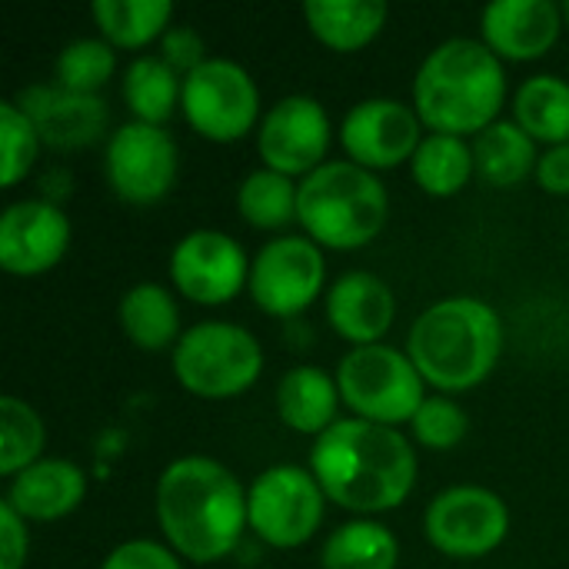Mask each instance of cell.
Wrapping results in <instances>:
<instances>
[{
    "mask_svg": "<svg viewBox=\"0 0 569 569\" xmlns=\"http://www.w3.org/2000/svg\"><path fill=\"white\" fill-rule=\"evenodd\" d=\"M180 110L193 133L213 143H237L263 120L250 70L227 57H210L183 77Z\"/></svg>",
    "mask_w": 569,
    "mask_h": 569,
    "instance_id": "9c48e42d",
    "label": "cell"
},
{
    "mask_svg": "<svg viewBox=\"0 0 569 569\" xmlns=\"http://www.w3.org/2000/svg\"><path fill=\"white\" fill-rule=\"evenodd\" d=\"M310 473L330 503L373 520L413 493L417 453L397 427L347 417L313 440Z\"/></svg>",
    "mask_w": 569,
    "mask_h": 569,
    "instance_id": "6da1fadb",
    "label": "cell"
},
{
    "mask_svg": "<svg viewBox=\"0 0 569 569\" xmlns=\"http://www.w3.org/2000/svg\"><path fill=\"white\" fill-rule=\"evenodd\" d=\"M120 330L123 337L147 350V353H160L167 347H177L180 333V307L173 300V293L163 283H133L123 297H120Z\"/></svg>",
    "mask_w": 569,
    "mask_h": 569,
    "instance_id": "603a6c76",
    "label": "cell"
},
{
    "mask_svg": "<svg viewBox=\"0 0 569 569\" xmlns=\"http://www.w3.org/2000/svg\"><path fill=\"white\" fill-rule=\"evenodd\" d=\"M473 157H477V173L490 187H500V190L520 187L530 173H537V163H540L537 140L517 120L490 123L477 137Z\"/></svg>",
    "mask_w": 569,
    "mask_h": 569,
    "instance_id": "cb8c5ba5",
    "label": "cell"
},
{
    "mask_svg": "<svg viewBox=\"0 0 569 569\" xmlns=\"http://www.w3.org/2000/svg\"><path fill=\"white\" fill-rule=\"evenodd\" d=\"M40 133L37 127L30 123V117L20 110L17 100H3L0 103V183L10 190L17 187L37 163V153H40Z\"/></svg>",
    "mask_w": 569,
    "mask_h": 569,
    "instance_id": "d6a6232c",
    "label": "cell"
},
{
    "mask_svg": "<svg viewBox=\"0 0 569 569\" xmlns=\"http://www.w3.org/2000/svg\"><path fill=\"white\" fill-rule=\"evenodd\" d=\"M327 497L317 477L293 463H277L253 477L247 490V527L273 550L310 543L323 523Z\"/></svg>",
    "mask_w": 569,
    "mask_h": 569,
    "instance_id": "ba28073f",
    "label": "cell"
},
{
    "mask_svg": "<svg viewBox=\"0 0 569 569\" xmlns=\"http://www.w3.org/2000/svg\"><path fill=\"white\" fill-rule=\"evenodd\" d=\"M337 387L353 417L380 427L410 423L427 400V383L410 353L387 343L353 347L337 363Z\"/></svg>",
    "mask_w": 569,
    "mask_h": 569,
    "instance_id": "52a82bcc",
    "label": "cell"
},
{
    "mask_svg": "<svg viewBox=\"0 0 569 569\" xmlns=\"http://www.w3.org/2000/svg\"><path fill=\"white\" fill-rule=\"evenodd\" d=\"M30 553V537H27V520L0 500V569H23Z\"/></svg>",
    "mask_w": 569,
    "mask_h": 569,
    "instance_id": "8d00e7d4",
    "label": "cell"
},
{
    "mask_svg": "<svg viewBox=\"0 0 569 569\" xmlns=\"http://www.w3.org/2000/svg\"><path fill=\"white\" fill-rule=\"evenodd\" d=\"M100 569H183L180 557L157 540H127L107 553Z\"/></svg>",
    "mask_w": 569,
    "mask_h": 569,
    "instance_id": "e575fe53",
    "label": "cell"
},
{
    "mask_svg": "<svg viewBox=\"0 0 569 569\" xmlns=\"http://www.w3.org/2000/svg\"><path fill=\"white\" fill-rule=\"evenodd\" d=\"M537 183L553 197H569V143L550 147L547 153H540Z\"/></svg>",
    "mask_w": 569,
    "mask_h": 569,
    "instance_id": "74e56055",
    "label": "cell"
},
{
    "mask_svg": "<svg viewBox=\"0 0 569 569\" xmlns=\"http://www.w3.org/2000/svg\"><path fill=\"white\" fill-rule=\"evenodd\" d=\"M323 280V247H317L307 233H283L260 247V253L250 260L247 290L263 313L297 317L310 303H317Z\"/></svg>",
    "mask_w": 569,
    "mask_h": 569,
    "instance_id": "8fae6325",
    "label": "cell"
},
{
    "mask_svg": "<svg viewBox=\"0 0 569 569\" xmlns=\"http://www.w3.org/2000/svg\"><path fill=\"white\" fill-rule=\"evenodd\" d=\"M340 143L357 167L390 170L413 160L423 143V120L417 110L393 97H370L347 110L340 123Z\"/></svg>",
    "mask_w": 569,
    "mask_h": 569,
    "instance_id": "9a60e30c",
    "label": "cell"
},
{
    "mask_svg": "<svg viewBox=\"0 0 569 569\" xmlns=\"http://www.w3.org/2000/svg\"><path fill=\"white\" fill-rule=\"evenodd\" d=\"M153 510L170 550L190 563L230 557L247 530V490L210 457L173 460L157 480Z\"/></svg>",
    "mask_w": 569,
    "mask_h": 569,
    "instance_id": "7a4b0ae2",
    "label": "cell"
},
{
    "mask_svg": "<svg viewBox=\"0 0 569 569\" xmlns=\"http://www.w3.org/2000/svg\"><path fill=\"white\" fill-rule=\"evenodd\" d=\"M387 213V187L353 160H327L300 180L297 223L317 247L360 250L380 237Z\"/></svg>",
    "mask_w": 569,
    "mask_h": 569,
    "instance_id": "5b68a950",
    "label": "cell"
},
{
    "mask_svg": "<svg viewBox=\"0 0 569 569\" xmlns=\"http://www.w3.org/2000/svg\"><path fill=\"white\" fill-rule=\"evenodd\" d=\"M563 7L553 0H493L480 17L483 43L513 63L540 60L553 50L563 30Z\"/></svg>",
    "mask_w": 569,
    "mask_h": 569,
    "instance_id": "ac0fdd59",
    "label": "cell"
},
{
    "mask_svg": "<svg viewBox=\"0 0 569 569\" xmlns=\"http://www.w3.org/2000/svg\"><path fill=\"white\" fill-rule=\"evenodd\" d=\"M507 100L503 60L473 37H453L433 47L413 77V110L433 133H483L500 120Z\"/></svg>",
    "mask_w": 569,
    "mask_h": 569,
    "instance_id": "3957f363",
    "label": "cell"
},
{
    "mask_svg": "<svg viewBox=\"0 0 569 569\" xmlns=\"http://www.w3.org/2000/svg\"><path fill=\"white\" fill-rule=\"evenodd\" d=\"M563 23H567V27H569V0H567V3H563Z\"/></svg>",
    "mask_w": 569,
    "mask_h": 569,
    "instance_id": "f35d334b",
    "label": "cell"
},
{
    "mask_svg": "<svg viewBox=\"0 0 569 569\" xmlns=\"http://www.w3.org/2000/svg\"><path fill=\"white\" fill-rule=\"evenodd\" d=\"M400 563V543L390 533V527L357 517L343 527H337L320 550L323 569H397Z\"/></svg>",
    "mask_w": 569,
    "mask_h": 569,
    "instance_id": "83f0119b",
    "label": "cell"
},
{
    "mask_svg": "<svg viewBox=\"0 0 569 569\" xmlns=\"http://www.w3.org/2000/svg\"><path fill=\"white\" fill-rule=\"evenodd\" d=\"M330 113L317 97L290 93L280 97L257 127V153L263 167L283 177H310L323 167L330 150Z\"/></svg>",
    "mask_w": 569,
    "mask_h": 569,
    "instance_id": "4fadbf2b",
    "label": "cell"
},
{
    "mask_svg": "<svg viewBox=\"0 0 569 569\" xmlns=\"http://www.w3.org/2000/svg\"><path fill=\"white\" fill-rule=\"evenodd\" d=\"M407 353L423 383L440 393H467L497 370L503 353V320L477 297L437 300L413 320Z\"/></svg>",
    "mask_w": 569,
    "mask_h": 569,
    "instance_id": "277c9868",
    "label": "cell"
},
{
    "mask_svg": "<svg viewBox=\"0 0 569 569\" xmlns=\"http://www.w3.org/2000/svg\"><path fill=\"white\" fill-rule=\"evenodd\" d=\"M87 497V473L60 457H43L7 487V503L27 523H53L70 517Z\"/></svg>",
    "mask_w": 569,
    "mask_h": 569,
    "instance_id": "ffe728a7",
    "label": "cell"
},
{
    "mask_svg": "<svg viewBox=\"0 0 569 569\" xmlns=\"http://www.w3.org/2000/svg\"><path fill=\"white\" fill-rule=\"evenodd\" d=\"M120 93H123V103L133 113V120L163 127L173 117V110L180 107L183 77L160 53H143L127 63Z\"/></svg>",
    "mask_w": 569,
    "mask_h": 569,
    "instance_id": "d4e9b609",
    "label": "cell"
},
{
    "mask_svg": "<svg viewBox=\"0 0 569 569\" xmlns=\"http://www.w3.org/2000/svg\"><path fill=\"white\" fill-rule=\"evenodd\" d=\"M20 110L50 150H80L103 137L110 110L100 97L73 93L60 83H33L17 97Z\"/></svg>",
    "mask_w": 569,
    "mask_h": 569,
    "instance_id": "e0dca14e",
    "label": "cell"
},
{
    "mask_svg": "<svg viewBox=\"0 0 569 569\" xmlns=\"http://www.w3.org/2000/svg\"><path fill=\"white\" fill-rule=\"evenodd\" d=\"M160 57L180 73H193L200 63H207V47H203V37L193 30V27H170L160 40Z\"/></svg>",
    "mask_w": 569,
    "mask_h": 569,
    "instance_id": "d590c367",
    "label": "cell"
},
{
    "mask_svg": "<svg viewBox=\"0 0 569 569\" xmlns=\"http://www.w3.org/2000/svg\"><path fill=\"white\" fill-rule=\"evenodd\" d=\"M423 533L443 557L480 560L503 547L510 533V507L487 487L460 483L430 500Z\"/></svg>",
    "mask_w": 569,
    "mask_h": 569,
    "instance_id": "30bf717a",
    "label": "cell"
},
{
    "mask_svg": "<svg viewBox=\"0 0 569 569\" xmlns=\"http://www.w3.org/2000/svg\"><path fill=\"white\" fill-rule=\"evenodd\" d=\"M410 430H413V440L427 450H453L467 437L470 417L457 400H450L447 393H437L423 400V407L410 420Z\"/></svg>",
    "mask_w": 569,
    "mask_h": 569,
    "instance_id": "836d02e7",
    "label": "cell"
},
{
    "mask_svg": "<svg viewBox=\"0 0 569 569\" xmlns=\"http://www.w3.org/2000/svg\"><path fill=\"white\" fill-rule=\"evenodd\" d=\"M513 120L537 143H569V80L557 73H537L523 80L513 97Z\"/></svg>",
    "mask_w": 569,
    "mask_h": 569,
    "instance_id": "4316f807",
    "label": "cell"
},
{
    "mask_svg": "<svg viewBox=\"0 0 569 569\" xmlns=\"http://www.w3.org/2000/svg\"><path fill=\"white\" fill-rule=\"evenodd\" d=\"M397 317V297L387 280L367 270L337 277L327 290V320L353 347H373L387 337Z\"/></svg>",
    "mask_w": 569,
    "mask_h": 569,
    "instance_id": "d6986e66",
    "label": "cell"
},
{
    "mask_svg": "<svg viewBox=\"0 0 569 569\" xmlns=\"http://www.w3.org/2000/svg\"><path fill=\"white\" fill-rule=\"evenodd\" d=\"M113 70L117 53L103 37H77L57 57V83L73 93L97 97V90L113 77Z\"/></svg>",
    "mask_w": 569,
    "mask_h": 569,
    "instance_id": "1f68e13d",
    "label": "cell"
},
{
    "mask_svg": "<svg viewBox=\"0 0 569 569\" xmlns=\"http://www.w3.org/2000/svg\"><path fill=\"white\" fill-rule=\"evenodd\" d=\"M47 430L40 413L20 397H0V473L13 480L37 460H43Z\"/></svg>",
    "mask_w": 569,
    "mask_h": 569,
    "instance_id": "4dcf8cb0",
    "label": "cell"
},
{
    "mask_svg": "<svg viewBox=\"0 0 569 569\" xmlns=\"http://www.w3.org/2000/svg\"><path fill=\"white\" fill-rule=\"evenodd\" d=\"M343 403L337 377H330L320 367H293L280 377L277 383V413L283 427L303 433V437H320L337 423V407Z\"/></svg>",
    "mask_w": 569,
    "mask_h": 569,
    "instance_id": "44dd1931",
    "label": "cell"
},
{
    "mask_svg": "<svg viewBox=\"0 0 569 569\" xmlns=\"http://www.w3.org/2000/svg\"><path fill=\"white\" fill-rule=\"evenodd\" d=\"M297 193L300 183H293V177L260 167L243 177L237 190V210L257 230H283L297 220Z\"/></svg>",
    "mask_w": 569,
    "mask_h": 569,
    "instance_id": "f546056e",
    "label": "cell"
},
{
    "mask_svg": "<svg viewBox=\"0 0 569 569\" xmlns=\"http://www.w3.org/2000/svg\"><path fill=\"white\" fill-rule=\"evenodd\" d=\"M177 383L200 400H227L247 393L263 373L260 340L227 320H203L183 330L170 357Z\"/></svg>",
    "mask_w": 569,
    "mask_h": 569,
    "instance_id": "8992f818",
    "label": "cell"
},
{
    "mask_svg": "<svg viewBox=\"0 0 569 569\" xmlns=\"http://www.w3.org/2000/svg\"><path fill=\"white\" fill-rule=\"evenodd\" d=\"M417 187L430 197H457L477 173L473 147L463 137L427 133L410 160Z\"/></svg>",
    "mask_w": 569,
    "mask_h": 569,
    "instance_id": "f1b7e54d",
    "label": "cell"
},
{
    "mask_svg": "<svg viewBox=\"0 0 569 569\" xmlns=\"http://www.w3.org/2000/svg\"><path fill=\"white\" fill-rule=\"evenodd\" d=\"M100 37L113 50H140L163 40L173 20L170 0H93L90 7Z\"/></svg>",
    "mask_w": 569,
    "mask_h": 569,
    "instance_id": "484cf974",
    "label": "cell"
},
{
    "mask_svg": "<svg viewBox=\"0 0 569 569\" xmlns=\"http://www.w3.org/2000/svg\"><path fill=\"white\" fill-rule=\"evenodd\" d=\"M387 13L390 7L383 0H310L303 7L310 33L340 53H353L373 43L387 23Z\"/></svg>",
    "mask_w": 569,
    "mask_h": 569,
    "instance_id": "7402d4cb",
    "label": "cell"
},
{
    "mask_svg": "<svg viewBox=\"0 0 569 569\" xmlns=\"http://www.w3.org/2000/svg\"><path fill=\"white\" fill-rule=\"evenodd\" d=\"M67 247L70 220L53 200L30 197L0 213V267L10 277H40L53 270Z\"/></svg>",
    "mask_w": 569,
    "mask_h": 569,
    "instance_id": "2e32d148",
    "label": "cell"
},
{
    "mask_svg": "<svg viewBox=\"0 0 569 569\" xmlns=\"http://www.w3.org/2000/svg\"><path fill=\"white\" fill-rule=\"evenodd\" d=\"M170 280L190 303L220 307L247 287L250 260L230 233L190 230L170 253Z\"/></svg>",
    "mask_w": 569,
    "mask_h": 569,
    "instance_id": "5bb4252c",
    "label": "cell"
},
{
    "mask_svg": "<svg viewBox=\"0 0 569 569\" xmlns=\"http://www.w3.org/2000/svg\"><path fill=\"white\" fill-rule=\"evenodd\" d=\"M177 140L163 127L130 120L117 127L107 140L103 170L113 193L127 203L147 207L163 200L177 180Z\"/></svg>",
    "mask_w": 569,
    "mask_h": 569,
    "instance_id": "7c38bea8",
    "label": "cell"
}]
</instances>
